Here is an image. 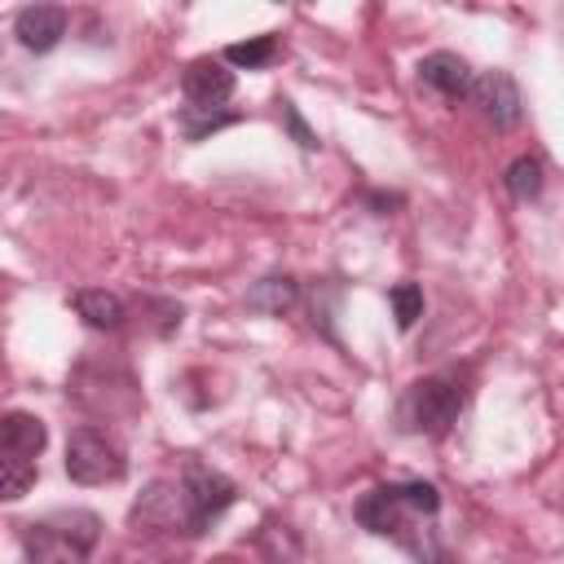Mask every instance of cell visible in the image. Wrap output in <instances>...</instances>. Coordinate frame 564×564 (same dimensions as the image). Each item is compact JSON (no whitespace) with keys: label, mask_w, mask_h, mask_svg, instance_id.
I'll return each instance as SVG.
<instances>
[{"label":"cell","mask_w":564,"mask_h":564,"mask_svg":"<svg viewBox=\"0 0 564 564\" xmlns=\"http://www.w3.org/2000/svg\"><path fill=\"white\" fill-rule=\"evenodd\" d=\"M101 538V516L88 507H62L18 529L26 564H88Z\"/></svg>","instance_id":"6da1fadb"},{"label":"cell","mask_w":564,"mask_h":564,"mask_svg":"<svg viewBox=\"0 0 564 564\" xmlns=\"http://www.w3.org/2000/svg\"><path fill=\"white\" fill-rule=\"evenodd\" d=\"M467 370L458 366H445V370H432L423 379H414L401 397V423L427 441H441L449 436V427L458 423V414L467 410Z\"/></svg>","instance_id":"7a4b0ae2"},{"label":"cell","mask_w":564,"mask_h":564,"mask_svg":"<svg viewBox=\"0 0 564 564\" xmlns=\"http://www.w3.org/2000/svg\"><path fill=\"white\" fill-rule=\"evenodd\" d=\"M48 445V427L31 410H9L0 419V494L4 502L26 498L40 476V454Z\"/></svg>","instance_id":"3957f363"},{"label":"cell","mask_w":564,"mask_h":564,"mask_svg":"<svg viewBox=\"0 0 564 564\" xmlns=\"http://www.w3.org/2000/svg\"><path fill=\"white\" fill-rule=\"evenodd\" d=\"M176 485H181L185 538H203V533L238 502V485H234L225 471H216V467H207V463H198V458H185V463H181Z\"/></svg>","instance_id":"277c9868"},{"label":"cell","mask_w":564,"mask_h":564,"mask_svg":"<svg viewBox=\"0 0 564 564\" xmlns=\"http://www.w3.org/2000/svg\"><path fill=\"white\" fill-rule=\"evenodd\" d=\"M66 476L75 485H115L128 476V454L119 449V441L93 423L70 427L66 436V458H62Z\"/></svg>","instance_id":"5b68a950"},{"label":"cell","mask_w":564,"mask_h":564,"mask_svg":"<svg viewBox=\"0 0 564 564\" xmlns=\"http://www.w3.org/2000/svg\"><path fill=\"white\" fill-rule=\"evenodd\" d=\"M471 106L480 110V119L498 132H511L520 119H524V97H520V84L507 75V70H480L476 84H471Z\"/></svg>","instance_id":"8992f818"},{"label":"cell","mask_w":564,"mask_h":564,"mask_svg":"<svg viewBox=\"0 0 564 564\" xmlns=\"http://www.w3.org/2000/svg\"><path fill=\"white\" fill-rule=\"evenodd\" d=\"M128 529H137V533H181L185 538L181 485L176 480H150L145 494L128 511Z\"/></svg>","instance_id":"52a82bcc"},{"label":"cell","mask_w":564,"mask_h":564,"mask_svg":"<svg viewBox=\"0 0 564 564\" xmlns=\"http://www.w3.org/2000/svg\"><path fill=\"white\" fill-rule=\"evenodd\" d=\"M181 93H185L189 106L220 110L234 97V70H229V62L225 57H194L181 70Z\"/></svg>","instance_id":"ba28073f"},{"label":"cell","mask_w":564,"mask_h":564,"mask_svg":"<svg viewBox=\"0 0 564 564\" xmlns=\"http://www.w3.org/2000/svg\"><path fill=\"white\" fill-rule=\"evenodd\" d=\"M419 84L432 88L441 101H467L471 84H476V70L467 66V57H458L449 48H436L419 62Z\"/></svg>","instance_id":"9c48e42d"},{"label":"cell","mask_w":564,"mask_h":564,"mask_svg":"<svg viewBox=\"0 0 564 564\" xmlns=\"http://www.w3.org/2000/svg\"><path fill=\"white\" fill-rule=\"evenodd\" d=\"M66 26H70L66 4H26V9H18V18H13V35H18V44H22L26 53H48V48H57L62 35H66Z\"/></svg>","instance_id":"30bf717a"},{"label":"cell","mask_w":564,"mask_h":564,"mask_svg":"<svg viewBox=\"0 0 564 564\" xmlns=\"http://www.w3.org/2000/svg\"><path fill=\"white\" fill-rule=\"evenodd\" d=\"M242 304H247V313L282 317V313H291V308L300 304V282H295L291 273H264L260 282H251V286H247Z\"/></svg>","instance_id":"8fae6325"},{"label":"cell","mask_w":564,"mask_h":564,"mask_svg":"<svg viewBox=\"0 0 564 564\" xmlns=\"http://www.w3.org/2000/svg\"><path fill=\"white\" fill-rule=\"evenodd\" d=\"M70 308L84 317V326L106 330V335L123 330V322H128L123 300H119L115 291H106V286H84V291H75V295H70Z\"/></svg>","instance_id":"7c38bea8"},{"label":"cell","mask_w":564,"mask_h":564,"mask_svg":"<svg viewBox=\"0 0 564 564\" xmlns=\"http://www.w3.org/2000/svg\"><path fill=\"white\" fill-rule=\"evenodd\" d=\"M234 123H242V115L238 110H207V106H181L176 110V128H181V137L185 141H207L212 132H220V128H234Z\"/></svg>","instance_id":"4fadbf2b"},{"label":"cell","mask_w":564,"mask_h":564,"mask_svg":"<svg viewBox=\"0 0 564 564\" xmlns=\"http://www.w3.org/2000/svg\"><path fill=\"white\" fill-rule=\"evenodd\" d=\"M502 185H507V194H511L516 203H533V198L542 194V185H546V167H542V159H538V154H520V159H511L507 172H502Z\"/></svg>","instance_id":"5bb4252c"},{"label":"cell","mask_w":564,"mask_h":564,"mask_svg":"<svg viewBox=\"0 0 564 564\" xmlns=\"http://www.w3.org/2000/svg\"><path fill=\"white\" fill-rule=\"evenodd\" d=\"M256 546L269 555V564H295L300 560V538H295V529H286V524H278V520H264L260 529H256Z\"/></svg>","instance_id":"9a60e30c"},{"label":"cell","mask_w":564,"mask_h":564,"mask_svg":"<svg viewBox=\"0 0 564 564\" xmlns=\"http://www.w3.org/2000/svg\"><path fill=\"white\" fill-rule=\"evenodd\" d=\"M273 57H278V35H273V31L251 35V40H238V44L225 48V62H229V66H247V70H260V66H269Z\"/></svg>","instance_id":"2e32d148"},{"label":"cell","mask_w":564,"mask_h":564,"mask_svg":"<svg viewBox=\"0 0 564 564\" xmlns=\"http://www.w3.org/2000/svg\"><path fill=\"white\" fill-rule=\"evenodd\" d=\"M137 304H141V313H150V326H154V335H159V339L176 335V330H181V322H185V308H181L176 300H167V295H141Z\"/></svg>","instance_id":"e0dca14e"},{"label":"cell","mask_w":564,"mask_h":564,"mask_svg":"<svg viewBox=\"0 0 564 564\" xmlns=\"http://www.w3.org/2000/svg\"><path fill=\"white\" fill-rule=\"evenodd\" d=\"M388 304H392L397 330H410V326L423 317V286H419V282H397V286L388 291Z\"/></svg>","instance_id":"ac0fdd59"},{"label":"cell","mask_w":564,"mask_h":564,"mask_svg":"<svg viewBox=\"0 0 564 564\" xmlns=\"http://www.w3.org/2000/svg\"><path fill=\"white\" fill-rule=\"evenodd\" d=\"M278 119H282L286 137H291L300 150H317V145H322V141H317V132L304 123V115H300V106H295L291 97H282V101H278Z\"/></svg>","instance_id":"d6986e66"},{"label":"cell","mask_w":564,"mask_h":564,"mask_svg":"<svg viewBox=\"0 0 564 564\" xmlns=\"http://www.w3.org/2000/svg\"><path fill=\"white\" fill-rule=\"evenodd\" d=\"M366 207H370V216H392L397 207H405V198H401V194H383V189H370V194H366Z\"/></svg>","instance_id":"ffe728a7"}]
</instances>
